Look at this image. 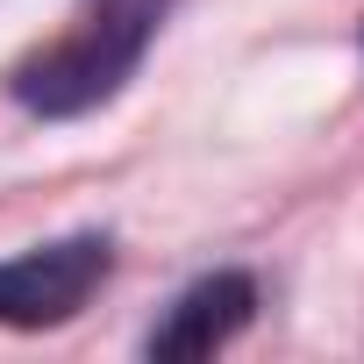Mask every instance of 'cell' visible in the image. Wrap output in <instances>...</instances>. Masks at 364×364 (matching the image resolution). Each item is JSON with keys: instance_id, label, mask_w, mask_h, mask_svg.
Returning a JSON list of instances; mask_svg holds the SVG:
<instances>
[{"instance_id": "3957f363", "label": "cell", "mask_w": 364, "mask_h": 364, "mask_svg": "<svg viewBox=\"0 0 364 364\" xmlns=\"http://www.w3.org/2000/svg\"><path fill=\"white\" fill-rule=\"evenodd\" d=\"M250 307H257V286L243 272H215L171 300V314L150 328V357H164V364L171 357H215L229 336H243Z\"/></svg>"}, {"instance_id": "7a4b0ae2", "label": "cell", "mask_w": 364, "mask_h": 364, "mask_svg": "<svg viewBox=\"0 0 364 364\" xmlns=\"http://www.w3.org/2000/svg\"><path fill=\"white\" fill-rule=\"evenodd\" d=\"M114 250L107 236H65V243H43L29 257H8L0 264V321L8 328H58L72 321L93 286L107 279Z\"/></svg>"}, {"instance_id": "6da1fadb", "label": "cell", "mask_w": 364, "mask_h": 364, "mask_svg": "<svg viewBox=\"0 0 364 364\" xmlns=\"http://www.w3.org/2000/svg\"><path fill=\"white\" fill-rule=\"evenodd\" d=\"M157 15H164V0H100L65 43H50L43 58H29L15 72V100L29 114H86V107H100L143 65Z\"/></svg>"}]
</instances>
